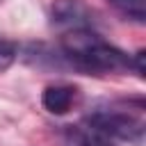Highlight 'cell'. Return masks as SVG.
Wrapping results in <instances>:
<instances>
[{
	"instance_id": "6da1fadb",
	"label": "cell",
	"mask_w": 146,
	"mask_h": 146,
	"mask_svg": "<svg viewBox=\"0 0 146 146\" xmlns=\"http://www.w3.org/2000/svg\"><path fill=\"white\" fill-rule=\"evenodd\" d=\"M62 57L78 71L84 73H116L132 68V55L107 43L91 27H73L62 41Z\"/></svg>"
},
{
	"instance_id": "7a4b0ae2",
	"label": "cell",
	"mask_w": 146,
	"mask_h": 146,
	"mask_svg": "<svg viewBox=\"0 0 146 146\" xmlns=\"http://www.w3.org/2000/svg\"><path fill=\"white\" fill-rule=\"evenodd\" d=\"M84 123L107 135L110 139H121V141H139L146 130L141 114H132L125 110H98L91 112L84 119Z\"/></svg>"
},
{
	"instance_id": "3957f363",
	"label": "cell",
	"mask_w": 146,
	"mask_h": 146,
	"mask_svg": "<svg viewBox=\"0 0 146 146\" xmlns=\"http://www.w3.org/2000/svg\"><path fill=\"white\" fill-rule=\"evenodd\" d=\"M52 21L59 25L73 27H89L91 25V9L84 0H55L52 2Z\"/></svg>"
},
{
	"instance_id": "277c9868",
	"label": "cell",
	"mask_w": 146,
	"mask_h": 146,
	"mask_svg": "<svg viewBox=\"0 0 146 146\" xmlns=\"http://www.w3.org/2000/svg\"><path fill=\"white\" fill-rule=\"evenodd\" d=\"M73 98H75V87H71V84H50L41 94V105L50 114L59 116V114H66L71 110Z\"/></svg>"
},
{
	"instance_id": "5b68a950",
	"label": "cell",
	"mask_w": 146,
	"mask_h": 146,
	"mask_svg": "<svg viewBox=\"0 0 146 146\" xmlns=\"http://www.w3.org/2000/svg\"><path fill=\"white\" fill-rule=\"evenodd\" d=\"M64 146H114V139L82 123V125H66Z\"/></svg>"
},
{
	"instance_id": "8992f818",
	"label": "cell",
	"mask_w": 146,
	"mask_h": 146,
	"mask_svg": "<svg viewBox=\"0 0 146 146\" xmlns=\"http://www.w3.org/2000/svg\"><path fill=\"white\" fill-rule=\"evenodd\" d=\"M116 11H121L123 16L132 18V21H144L146 18V0H107Z\"/></svg>"
},
{
	"instance_id": "52a82bcc",
	"label": "cell",
	"mask_w": 146,
	"mask_h": 146,
	"mask_svg": "<svg viewBox=\"0 0 146 146\" xmlns=\"http://www.w3.org/2000/svg\"><path fill=\"white\" fill-rule=\"evenodd\" d=\"M16 57H18V46H16V41L0 36V71H7V68L14 64Z\"/></svg>"
}]
</instances>
